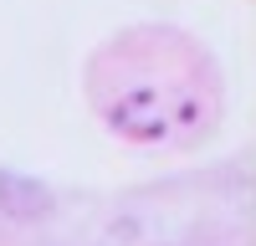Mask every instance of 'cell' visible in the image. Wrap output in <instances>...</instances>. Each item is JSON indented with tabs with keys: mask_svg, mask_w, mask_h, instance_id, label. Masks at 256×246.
Here are the masks:
<instances>
[{
	"mask_svg": "<svg viewBox=\"0 0 256 246\" xmlns=\"http://www.w3.org/2000/svg\"><path fill=\"white\" fill-rule=\"evenodd\" d=\"M0 210L16 216V220H36L52 210V190L41 180H26V174H10L0 170Z\"/></svg>",
	"mask_w": 256,
	"mask_h": 246,
	"instance_id": "obj_1",
	"label": "cell"
}]
</instances>
